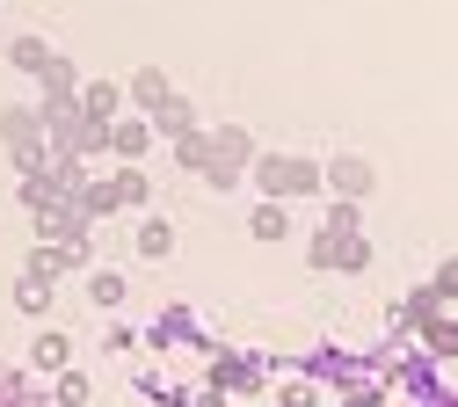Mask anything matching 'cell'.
<instances>
[{"mask_svg":"<svg viewBox=\"0 0 458 407\" xmlns=\"http://www.w3.org/2000/svg\"><path fill=\"white\" fill-rule=\"evenodd\" d=\"M255 197H269V204L327 197V160L292 153V146H262V160H255Z\"/></svg>","mask_w":458,"mask_h":407,"instance_id":"obj_1","label":"cell"},{"mask_svg":"<svg viewBox=\"0 0 458 407\" xmlns=\"http://www.w3.org/2000/svg\"><path fill=\"white\" fill-rule=\"evenodd\" d=\"M255 160H262V139L248 124H211V160H204L197 182L218 190V197H233L241 182H255Z\"/></svg>","mask_w":458,"mask_h":407,"instance_id":"obj_2","label":"cell"},{"mask_svg":"<svg viewBox=\"0 0 458 407\" xmlns=\"http://www.w3.org/2000/svg\"><path fill=\"white\" fill-rule=\"evenodd\" d=\"M371 255H378V248H371L364 225H313V233H306V262L327 269V276H364Z\"/></svg>","mask_w":458,"mask_h":407,"instance_id":"obj_3","label":"cell"},{"mask_svg":"<svg viewBox=\"0 0 458 407\" xmlns=\"http://www.w3.org/2000/svg\"><path fill=\"white\" fill-rule=\"evenodd\" d=\"M269 371H276V357H262V349H211L204 357V393L241 400V393H262Z\"/></svg>","mask_w":458,"mask_h":407,"instance_id":"obj_4","label":"cell"},{"mask_svg":"<svg viewBox=\"0 0 458 407\" xmlns=\"http://www.w3.org/2000/svg\"><path fill=\"white\" fill-rule=\"evenodd\" d=\"M327 197H350V204L378 197V160L364 146H335L327 153Z\"/></svg>","mask_w":458,"mask_h":407,"instance_id":"obj_5","label":"cell"},{"mask_svg":"<svg viewBox=\"0 0 458 407\" xmlns=\"http://www.w3.org/2000/svg\"><path fill=\"white\" fill-rule=\"evenodd\" d=\"M153 116H117V124H109V153H117V167H146V153H153Z\"/></svg>","mask_w":458,"mask_h":407,"instance_id":"obj_6","label":"cell"},{"mask_svg":"<svg viewBox=\"0 0 458 407\" xmlns=\"http://www.w3.org/2000/svg\"><path fill=\"white\" fill-rule=\"evenodd\" d=\"M22 269H37V276H73V269H81V276H88V269H95V248H73V241H37Z\"/></svg>","mask_w":458,"mask_h":407,"instance_id":"obj_7","label":"cell"},{"mask_svg":"<svg viewBox=\"0 0 458 407\" xmlns=\"http://www.w3.org/2000/svg\"><path fill=\"white\" fill-rule=\"evenodd\" d=\"M30 371H44V378H59V371H73V335L66 327H37L30 335V357H22Z\"/></svg>","mask_w":458,"mask_h":407,"instance_id":"obj_8","label":"cell"},{"mask_svg":"<svg viewBox=\"0 0 458 407\" xmlns=\"http://www.w3.org/2000/svg\"><path fill=\"white\" fill-rule=\"evenodd\" d=\"M51 58H59V51H51L44 30H15V37H8V66H15L22 81H44V73H51Z\"/></svg>","mask_w":458,"mask_h":407,"instance_id":"obj_9","label":"cell"},{"mask_svg":"<svg viewBox=\"0 0 458 407\" xmlns=\"http://www.w3.org/2000/svg\"><path fill=\"white\" fill-rule=\"evenodd\" d=\"M124 95H131L139 116H153L160 102H175V81H167V66H153V58H146L139 73H124Z\"/></svg>","mask_w":458,"mask_h":407,"instance_id":"obj_10","label":"cell"},{"mask_svg":"<svg viewBox=\"0 0 458 407\" xmlns=\"http://www.w3.org/2000/svg\"><path fill=\"white\" fill-rule=\"evenodd\" d=\"M415 349L429 364H451L458 357V313H429V320H415Z\"/></svg>","mask_w":458,"mask_h":407,"instance_id":"obj_11","label":"cell"},{"mask_svg":"<svg viewBox=\"0 0 458 407\" xmlns=\"http://www.w3.org/2000/svg\"><path fill=\"white\" fill-rule=\"evenodd\" d=\"M81 109L95 116V124H117V116H131V95H124V81H88Z\"/></svg>","mask_w":458,"mask_h":407,"instance_id":"obj_12","label":"cell"},{"mask_svg":"<svg viewBox=\"0 0 458 407\" xmlns=\"http://www.w3.org/2000/svg\"><path fill=\"white\" fill-rule=\"evenodd\" d=\"M124 299H131V276H124L117 262H95V269H88V306H102V313H117Z\"/></svg>","mask_w":458,"mask_h":407,"instance_id":"obj_13","label":"cell"},{"mask_svg":"<svg viewBox=\"0 0 458 407\" xmlns=\"http://www.w3.org/2000/svg\"><path fill=\"white\" fill-rule=\"evenodd\" d=\"M153 131H160V139H190V131H204V109L175 88V102H160V109H153Z\"/></svg>","mask_w":458,"mask_h":407,"instance_id":"obj_14","label":"cell"},{"mask_svg":"<svg viewBox=\"0 0 458 407\" xmlns=\"http://www.w3.org/2000/svg\"><path fill=\"white\" fill-rule=\"evenodd\" d=\"M131 248H139L146 262L175 255V218H167V211H146V218H139V233H131Z\"/></svg>","mask_w":458,"mask_h":407,"instance_id":"obj_15","label":"cell"},{"mask_svg":"<svg viewBox=\"0 0 458 407\" xmlns=\"http://www.w3.org/2000/svg\"><path fill=\"white\" fill-rule=\"evenodd\" d=\"M81 88H88V81H81V66L59 51V58H51V73L37 81V102H81Z\"/></svg>","mask_w":458,"mask_h":407,"instance_id":"obj_16","label":"cell"},{"mask_svg":"<svg viewBox=\"0 0 458 407\" xmlns=\"http://www.w3.org/2000/svg\"><path fill=\"white\" fill-rule=\"evenodd\" d=\"M109 190H117V204H131L139 218L153 211V174L146 167H109Z\"/></svg>","mask_w":458,"mask_h":407,"instance_id":"obj_17","label":"cell"},{"mask_svg":"<svg viewBox=\"0 0 458 407\" xmlns=\"http://www.w3.org/2000/svg\"><path fill=\"white\" fill-rule=\"evenodd\" d=\"M8 299H15V313H22V320H30V313H51V276H37V269H15Z\"/></svg>","mask_w":458,"mask_h":407,"instance_id":"obj_18","label":"cell"},{"mask_svg":"<svg viewBox=\"0 0 458 407\" xmlns=\"http://www.w3.org/2000/svg\"><path fill=\"white\" fill-rule=\"evenodd\" d=\"M248 233H255V241H284V233H292V204L255 197V204H248Z\"/></svg>","mask_w":458,"mask_h":407,"instance_id":"obj_19","label":"cell"},{"mask_svg":"<svg viewBox=\"0 0 458 407\" xmlns=\"http://www.w3.org/2000/svg\"><path fill=\"white\" fill-rule=\"evenodd\" d=\"M66 204H81V211H88V218L102 225L109 211H117V190H109V174H88V182H81V190H73Z\"/></svg>","mask_w":458,"mask_h":407,"instance_id":"obj_20","label":"cell"},{"mask_svg":"<svg viewBox=\"0 0 458 407\" xmlns=\"http://www.w3.org/2000/svg\"><path fill=\"white\" fill-rule=\"evenodd\" d=\"M51 400H59V407H88V400H95V378L73 364V371H59V378H51Z\"/></svg>","mask_w":458,"mask_h":407,"instance_id":"obj_21","label":"cell"},{"mask_svg":"<svg viewBox=\"0 0 458 407\" xmlns=\"http://www.w3.org/2000/svg\"><path fill=\"white\" fill-rule=\"evenodd\" d=\"M204 160H211V124L190 131V139H175V167H182V174H204Z\"/></svg>","mask_w":458,"mask_h":407,"instance_id":"obj_22","label":"cell"},{"mask_svg":"<svg viewBox=\"0 0 458 407\" xmlns=\"http://www.w3.org/2000/svg\"><path fill=\"white\" fill-rule=\"evenodd\" d=\"M276 407H320V378H306V371H292L276 386Z\"/></svg>","mask_w":458,"mask_h":407,"instance_id":"obj_23","label":"cell"},{"mask_svg":"<svg viewBox=\"0 0 458 407\" xmlns=\"http://www.w3.org/2000/svg\"><path fill=\"white\" fill-rule=\"evenodd\" d=\"M313 225H364V204H350V197H327Z\"/></svg>","mask_w":458,"mask_h":407,"instance_id":"obj_24","label":"cell"},{"mask_svg":"<svg viewBox=\"0 0 458 407\" xmlns=\"http://www.w3.org/2000/svg\"><path fill=\"white\" fill-rule=\"evenodd\" d=\"M429 291H437L444 306L458 299V255H437V269H429Z\"/></svg>","mask_w":458,"mask_h":407,"instance_id":"obj_25","label":"cell"},{"mask_svg":"<svg viewBox=\"0 0 458 407\" xmlns=\"http://www.w3.org/2000/svg\"><path fill=\"white\" fill-rule=\"evenodd\" d=\"M342 407H386V386L378 378H350L342 386Z\"/></svg>","mask_w":458,"mask_h":407,"instance_id":"obj_26","label":"cell"},{"mask_svg":"<svg viewBox=\"0 0 458 407\" xmlns=\"http://www.w3.org/2000/svg\"><path fill=\"white\" fill-rule=\"evenodd\" d=\"M190 407H233V400H225V393H197Z\"/></svg>","mask_w":458,"mask_h":407,"instance_id":"obj_27","label":"cell"},{"mask_svg":"<svg viewBox=\"0 0 458 407\" xmlns=\"http://www.w3.org/2000/svg\"><path fill=\"white\" fill-rule=\"evenodd\" d=\"M30 407H59V400H51V386H44V393H37V400H30Z\"/></svg>","mask_w":458,"mask_h":407,"instance_id":"obj_28","label":"cell"}]
</instances>
